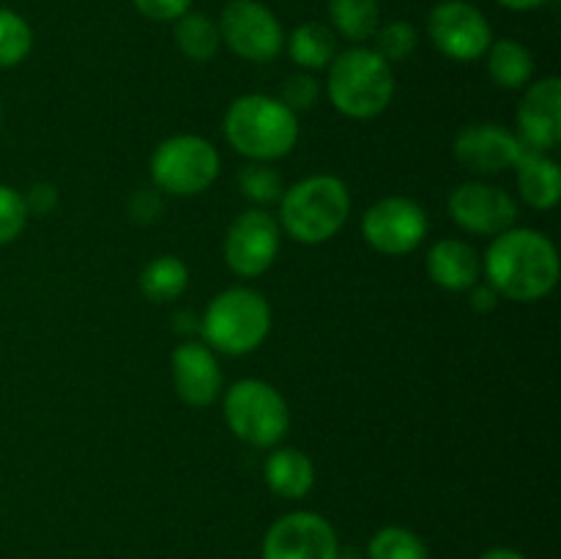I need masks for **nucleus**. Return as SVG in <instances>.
<instances>
[{
    "label": "nucleus",
    "instance_id": "1",
    "mask_svg": "<svg viewBox=\"0 0 561 559\" xmlns=\"http://www.w3.org/2000/svg\"><path fill=\"white\" fill-rule=\"evenodd\" d=\"M482 272L499 299L540 301L559 283V252L546 233L535 228H507L493 236Z\"/></svg>",
    "mask_w": 561,
    "mask_h": 559
},
{
    "label": "nucleus",
    "instance_id": "2",
    "mask_svg": "<svg viewBox=\"0 0 561 559\" xmlns=\"http://www.w3.org/2000/svg\"><path fill=\"white\" fill-rule=\"evenodd\" d=\"M225 140L252 162L288 157L299 142V115L266 93L233 99L222 118Z\"/></svg>",
    "mask_w": 561,
    "mask_h": 559
},
{
    "label": "nucleus",
    "instance_id": "3",
    "mask_svg": "<svg viewBox=\"0 0 561 559\" xmlns=\"http://www.w3.org/2000/svg\"><path fill=\"white\" fill-rule=\"evenodd\" d=\"M351 192L343 179L329 173L307 175L279 197L277 223L299 244H323L348 223Z\"/></svg>",
    "mask_w": 561,
    "mask_h": 559
},
{
    "label": "nucleus",
    "instance_id": "4",
    "mask_svg": "<svg viewBox=\"0 0 561 559\" xmlns=\"http://www.w3.org/2000/svg\"><path fill=\"white\" fill-rule=\"evenodd\" d=\"M329 102L345 118L367 121L392 104V64L370 47H351L334 55L327 77Z\"/></svg>",
    "mask_w": 561,
    "mask_h": 559
},
{
    "label": "nucleus",
    "instance_id": "5",
    "mask_svg": "<svg viewBox=\"0 0 561 559\" xmlns=\"http://www.w3.org/2000/svg\"><path fill=\"white\" fill-rule=\"evenodd\" d=\"M272 332V307L266 296L247 285L222 290L208 301L201 318L203 343L228 356H244L261 349Z\"/></svg>",
    "mask_w": 561,
    "mask_h": 559
},
{
    "label": "nucleus",
    "instance_id": "6",
    "mask_svg": "<svg viewBox=\"0 0 561 559\" xmlns=\"http://www.w3.org/2000/svg\"><path fill=\"white\" fill-rule=\"evenodd\" d=\"M230 433L250 447H274L290 427V409L279 389L263 378L230 384L222 400Z\"/></svg>",
    "mask_w": 561,
    "mask_h": 559
},
{
    "label": "nucleus",
    "instance_id": "7",
    "mask_svg": "<svg viewBox=\"0 0 561 559\" xmlns=\"http://www.w3.org/2000/svg\"><path fill=\"white\" fill-rule=\"evenodd\" d=\"M151 181L159 192L173 197H195L217 181L219 153L206 137L173 135L151 153Z\"/></svg>",
    "mask_w": 561,
    "mask_h": 559
},
{
    "label": "nucleus",
    "instance_id": "8",
    "mask_svg": "<svg viewBox=\"0 0 561 559\" xmlns=\"http://www.w3.org/2000/svg\"><path fill=\"white\" fill-rule=\"evenodd\" d=\"M219 38L241 60L268 64L285 47L277 14L261 0H230L219 16Z\"/></svg>",
    "mask_w": 561,
    "mask_h": 559
},
{
    "label": "nucleus",
    "instance_id": "9",
    "mask_svg": "<svg viewBox=\"0 0 561 559\" xmlns=\"http://www.w3.org/2000/svg\"><path fill=\"white\" fill-rule=\"evenodd\" d=\"M279 241L283 230L277 217H272L266 208H247L228 225L222 241L225 263L230 272L244 280L261 277L277 261Z\"/></svg>",
    "mask_w": 561,
    "mask_h": 559
},
{
    "label": "nucleus",
    "instance_id": "10",
    "mask_svg": "<svg viewBox=\"0 0 561 559\" xmlns=\"http://www.w3.org/2000/svg\"><path fill=\"white\" fill-rule=\"evenodd\" d=\"M425 208L405 195H389L373 203L362 219L365 241L381 255H409L427 239Z\"/></svg>",
    "mask_w": 561,
    "mask_h": 559
},
{
    "label": "nucleus",
    "instance_id": "11",
    "mask_svg": "<svg viewBox=\"0 0 561 559\" xmlns=\"http://www.w3.org/2000/svg\"><path fill=\"white\" fill-rule=\"evenodd\" d=\"M427 31L438 53L458 64L482 58L493 42L491 22L466 0H442L427 16Z\"/></svg>",
    "mask_w": 561,
    "mask_h": 559
},
{
    "label": "nucleus",
    "instance_id": "12",
    "mask_svg": "<svg viewBox=\"0 0 561 559\" xmlns=\"http://www.w3.org/2000/svg\"><path fill=\"white\" fill-rule=\"evenodd\" d=\"M337 532L323 515L296 510L268 526L263 559H337Z\"/></svg>",
    "mask_w": 561,
    "mask_h": 559
},
{
    "label": "nucleus",
    "instance_id": "13",
    "mask_svg": "<svg viewBox=\"0 0 561 559\" xmlns=\"http://www.w3.org/2000/svg\"><path fill=\"white\" fill-rule=\"evenodd\" d=\"M449 217L466 233L499 236L515 225L518 203L502 186L466 181L449 192Z\"/></svg>",
    "mask_w": 561,
    "mask_h": 559
},
{
    "label": "nucleus",
    "instance_id": "14",
    "mask_svg": "<svg viewBox=\"0 0 561 559\" xmlns=\"http://www.w3.org/2000/svg\"><path fill=\"white\" fill-rule=\"evenodd\" d=\"M524 148L520 137L502 124H469L458 132L453 142L458 164L480 175L513 170Z\"/></svg>",
    "mask_w": 561,
    "mask_h": 559
},
{
    "label": "nucleus",
    "instance_id": "15",
    "mask_svg": "<svg viewBox=\"0 0 561 559\" xmlns=\"http://www.w3.org/2000/svg\"><path fill=\"white\" fill-rule=\"evenodd\" d=\"M175 395L192 409H206L222 395V367L217 351L208 349L203 340H184L170 356Z\"/></svg>",
    "mask_w": 561,
    "mask_h": 559
},
{
    "label": "nucleus",
    "instance_id": "16",
    "mask_svg": "<svg viewBox=\"0 0 561 559\" xmlns=\"http://www.w3.org/2000/svg\"><path fill=\"white\" fill-rule=\"evenodd\" d=\"M518 137L531 151H551L561 140V80L548 75L526 85L518 104Z\"/></svg>",
    "mask_w": 561,
    "mask_h": 559
},
{
    "label": "nucleus",
    "instance_id": "17",
    "mask_svg": "<svg viewBox=\"0 0 561 559\" xmlns=\"http://www.w3.org/2000/svg\"><path fill=\"white\" fill-rule=\"evenodd\" d=\"M425 269L438 288L460 294V290H469L480 283L482 258L474 250V244L449 236V239H438L431 247Z\"/></svg>",
    "mask_w": 561,
    "mask_h": 559
},
{
    "label": "nucleus",
    "instance_id": "18",
    "mask_svg": "<svg viewBox=\"0 0 561 559\" xmlns=\"http://www.w3.org/2000/svg\"><path fill=\"white\" fill-rule=\"evenodd\" d=\"M515 175H518V192L524 203H529L537 212H551L561 201V170L557 159L524 148L515 162Z\"/></svg>",
    "mask_w": 561,
    "mask_h": 559
},
{
    "label": "nucleus",
    "instance_id": "19",
    "mask_svg": "<svg viewBox=\"0 0 561 559\" xmlns=\"http://www.w3.org/2000/svg\"><path fill=\"white\" fill-rule=\"evenodd\" d=\"M263 477L272 493L283 499H305L316 486V464L307 453L296 447L272 449L263 464Z\"/></svg>",
    "mask_w": 561,
    "mask_h": 559
},
{
    "label": "nucleus",
    "instance_id": "20",
    "mask_svg": "<svg viewBox=\"0 0 561 559\" xmlns=\"http://www.w3.org/2000/svg\"><path fill=\"white\" fill-rule=\"evenodd\" d=\"M488 58V75L496 82L499 88H507V91H520L531 82L535 77V55L529 53V47H524L515 38H499L491 42L485 53Z\"/></svg>",
    "mask_w": 561,
    "mask_h": 559
},
{
    "label": "nucleus",
    "instance_id": "21",
    "mask_svg": "<svg viewBox=\"0 0 561 559\" xmlns=\"http://www.w3.org/2000/svg\"><path fill=\"white\" fill-rule=\"evenodd\" d=\"M285 44H288L290 60L305 71L329 69V64L337 55V33L321 22H301L285 38Z\"/></svg>",
    "mask_w": 561,
    "mask_h": 559
},
{
    "label": "nucleus",
    "instance_id": "22",
    "mask_svg": "<svg viewBox=\"0 0 561 559\" xmlns=\"http://www.w3.org/2000/svg\"><path fill=\"white\" fill-rule=\"evenodd\" d=\"M190 285V269L175 255H157L140 272V290L153 305H168L184 296Z\"/></svg>",
    "mask_w": 561,
    "mask_h": 559
},
{
    "label": "nucleus",
    "instance_id": "23",
    "mask_svg": "<svg viewBox=\"0 0 561 559\" xmlns=\"http://www.w3.org/2000/svg\"><path fill=\"white\" fill-rule=\"evenodd\" d=\"M329 20L337 36L362 44L376 36L381 25L378 0H329Z\"/></svg>",
    "mask_w": 561,
    "mask_h": 559
},
{
    "label": "nucleus",
    "instance_id": "24",
    "mask_svg": "<svg viewBox=\"0 0 561 559\" xmlns=\"http://www.w3.org/2000/svg\"><path fill=\"white\" fill-rule=\"evenodd\" d=\"M175 44L190 60L208 64L222 44L219 25L201 11H186L184 16L175 20Z\"/></svg>",
    "mask_w": 561,
    "mask_h": 559
},
{
    "label": "nucleus",
    "instance_id": "25",
    "mask_svg": "<svg viewBox=\"0 0 561 559\" xmlns=\"http://www.w3.org/2000/svg\"><path fill=\"white\" fill-rule=\"evenodd\" d=\"M370 559H431L425 540L405 526H383L373 535Z\"/></svg>",
    "mask_w": 561,
    "mask_h": 559
},
{
    "label": "nucleus",
    "instance_id": "26",
    "mask_svg": "<svg viewBox=\"0 0 561 559\" xmlns=\"http://www.w3.org/2000/svg\"><path fill=\"white\" fill-rule=\"evenodd\" d=\"M239 190L247 201L263 208V206H272V203H279V197H283L285 192V184H283V175H279L268 162H250L241 168Z\"/></svg>",
    "mask_w": 561,
    "mask_h": 559
},
{
    "label": "nucleus",
    "instance_id": "27",
    "mask_svg": "<svg viewBox=\"0 0 561 559\" xmlns=\"http://www.w3.org/2000/svg\"><path fill=\"white\" fill-rule=\"evenodd\" d=\"M33 49V31L11 9H0V69H11V66L22 64Z\"/></svg>",
    "mask_w": 561,
    "mask_h": 559
},
{
    "label": "nucleus",
    "instance_id": "28",
    "mask_svg": "<svg viewBox=\"0 0 561 559\" xmlns=\"http://www.w3.org/2000/svg\"><path fill=\"white\" fill-rule=\"evenodd\" d=\"M373 42H376V47L373 49H376L387 64H400V60L414 55L416 44H420V36H416V27L411 25V22L392 20L387 22V25H378Z\"/></svg>",
    "mask_w": 561,
    "mask_h": 559
},
{
    "label": "nucleus",
    "instance_id": "29",
    "mask_svg": "<svg viewBox=\"0 0 561 559\" xmlns=\"http://www.w3.org/2000/svg\"><path fill=\"white\" fill-rule=\"evenodd\" d=\"M27 217V203L22 192H16L14 186L0 184V244H9L16 236L25 230Z\"/></svg>",
    "mask_w": 561,
    "mask_h": 559
},
{
    "label": "nucleus",
    "instance_id": "30",
    "mask_svg": "<svg viewBox=\"0 0 561 559\" xmlns=\"http://www.w3.org/2000/svg\"><path fill=\"white\" fill-rule=\"evenodd\" d=\"M318 96H321V82L312 75H307V71H299V75H290L285 80L279 102L294 110V113H305V110L316 107Z\"/></svg>",
    "mask_w": 561,
    "mask_h": 559
},
{
    "label": "nucleus",
    "instance_id": "31",
    "mask_svg": "<svg viewBox=\"0 0 561 559\" xmlns=\"http://www.w3.org/2000/svg\"><path fill=\"white\" fill-rule=\"evenodd\" d=\"M135 9L151 22H175L190 11L192 0H131Z\"/></svg>",
    "mask_w": 561,
    "mask_h": 559
},
{
    "label": "nucleus",
    "instance_id": "32",
    "mask_svg": "<svg viewBox=\"0 0 561 559\" xmlns=\"http://www.w3.org/2000/svg\"><path fill=\"white\" fill-rule=\"evenodd\" d=\"M27 203V212H36V214H47L49 208L58 203V195H55V186L49 184H36L31 186V192L25 195Z\"/></svg>",
    "mask_w": 561,
    "mask_h": 559
},
{
    "label": "nucleus",
    "instance_id": "33",
    "mask_svg": "<svg viewBox=\"0 0 561 559\" xmlns=\"http://www.w3.org/2000/svg\"><path fill=\"white\" fill-rule=\"evenodd\" d=\"M469 305H471V310H477V312H491V310H496L499 294L488 283H477L474 288H469Z\"/></svg>",
    "mask_w": 561,
    "mask_h": 559
},
{
    "label": "nucleus",
    "instance_id": "34",
    "mask_svg": "<svg viewBox=\"0 0 561 559\" xmlns=\"http://www.w3.org/2000/svg\"><path fill=\"white\" fill-rule=\"evenodd\" d=\"M502 3L504 9H513V11H531V9H540V5L551 3V0H496Z\"/></svg>",
    "mask_w": 561,
    "mask_h": 559
},
{
    "label": "nucleus",
    "instance_id": "35",
    "mask_svg": "<svg viewBox=\"0 0 561 559\" xmlns=\"http://www.w3.org/2000/svg\"><path fill=\"white\" fill-rule=\"evenodd\" d=\"M480 559H526V557L520 551H515V548H491V551L482 554Z\"/></svg>",
    "mask_w": 561,
    "mask_h": 559
},
{
    "label": "nucleus",
    "instance_id": "36",
    "mask_svg": "<svg viewBox=\"0 0 561 559\" xmlns=\"http://www.w3.org/2000/svg\"><path fill=\"white\" fill-rule=\"evenodd\" d=\"M0 121H3V113H0Z\"/></svg>",
    "mask_w": 561,
    "mask_h": 559
}]
</instances>
